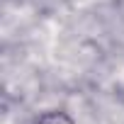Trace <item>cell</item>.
I'll list each match as a JSON object with an SVG mask.
<instances>
[{
	"instance_id": "obj_1",
	"label": "cell",
	"mask_w": 124,
	"mask_h": 124,
	"mask_svg": "<svg viewBox=\"0 0 124 124\" xmlns=\"http://www.w3.org/2000/svg\"><path fill=\"white\" fill-rule=\"evenodd\" d=\"M32 124H76L73 117L63 109H49V112H41Z\"/></svg>"
}]
</instances>
